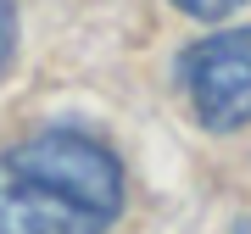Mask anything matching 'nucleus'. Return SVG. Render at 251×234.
<instances>
[{
  "mask_svg": "<svg viewBox=\"0 0 251 234\" xmlns=\"http://www.w3.org/2000/svg\"><path fill=\"white\" fill-rule=\"evenodd\" d=\"M123 212V167L78 128H39L0 151V234H106Z\"/></svg>",
  "mask_w": 251,
  "mask_h": 234,
  "instance_id": "f257e3e1",
  "label": "nucleus"
},
{
  "mask_svg": "<svg viewBox=\"0 0 251 234\" xmlns=\"http://www.w3.org/2000/svg\"><path fill=\"white\" fill-rule=\"evenodd\" d=\"M184 95L206 128H246L251 123V28H224L184 50Z\"/></svg>",
  "mask_w": 251,
  "mask_h": 234,
  "instance_id": "f03ea898",
  "label": "nucleus"
},
{
  "mask_svg": "<svg viewBox=\"0 0 251 234\" xmlns=\"http://www.w3.org/2000/svg\"><path fill=\"white\" fill-rule=\"evenodd\" d=\"M173 6H179L184 17H201V23H218V17H229V11H240L246 0H173Z\"/></svg>",
  "mask_w": 251,
  "mask_h": 234,
  "instance_id": "7ed1b4c3",
  "label": "nucleus"
},
{
  "mask_svg": "<svg viewBox=\"0 0 251 234\" xmlns=\"http://www.w3.org/2000/svg\"><path fill=\"white\" fill-rule=\"evenodd\" d=\"M11 50H17V6L0 0V72L11 67Z\"/></svg>",
  "mask_w": 251,
  "mask_h": 234,
  "instance_id": "20e7f679",
  "label": "nucleus"
},
{
  "mask_svg": "<svg viewBox=\"0 0 251 234\" xmlns=\"http://www.w3.org/2000/svg\"><path fill=\"white\" fill-rule=\"evenodd\" d=\"M234 234H251V217H246V223H240V229H234Z\"/></svg>",
  "mask_w": 251,
  "mask_h": 234,
  "instance_id": "39448f33",
  "label": "nucleus"
}]
</instances>
